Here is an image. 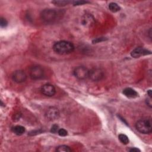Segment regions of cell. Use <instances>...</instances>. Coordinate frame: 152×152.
Segmentation results:
<instances>
[{
    "label": "cell",
    "mask_w": 152,
    "mask_h": 152,
    "mask_svg": "<svg viewBox=\"0 0 152 152\" xmlns=\"http://www.w3.org/2000/svg\"><path fill=\"white\" fill-rule=\"evenodd\" d=\"M53 49L58 54L66 55L74 51V46L70 42L61 40L56 42L53 46Z\"/></svg>",
    "instance_id": "6da1fadb"
},
{
    "label": "cell",
    "mask_w": 152,
    "mask_h": 152,
    "mask_svg": "<svg viewBox=\"0 0 152 152\" xmlns=\"http://www.w3.org/2000/svg\"><path fill=\"white\" fill-rule=\"evenodd\" d=\"M136 128L142 134H150L152 131L151 121L149 119H143L138 121L136 124Z\"/></svg>",
    "instance_id": "7a4b0ae2"
},
{
    "label": "cell",
    "mask_w": 152,
    "mask_h": 152,
    "mask_svg": "<svg viewBox=\"0 0 152 152\" xmlns=\"http://www.w3.org/2000/svg\"><path fill=\"white\" fill-rule=\"evenodd\" d=\"M41 19L46 23H52L58 17V13L53 9H45L40 13Z\"/></svg>",
    "instance_id": "3957f363"
},
{
    "label": "cell",
    "mask_w": 152,
    "mask_h": 152,
    "mask_svg": "<svg viewBox=\"0 0 152 152\" xmlns=\"http://www.w3.org/2000/svg\"><path fill=\"white\" fill-rule=\"evenodd\" d=\"M30 77L32 80H40L44 77V70L40 66L35 65L32 67L29 71Z\"/></svg>",
    "instance_id": "277c9868"
},
{
    "label": "cell",
    "mask_w": 152,
    "mask_h": 152,
    "mask_svg": "<svg viewBox=\"0 0 152 152\" xmlns=\"http://www.w3.org/2000/svg\"><path fill=\"white\" fill-rule=\"evenodd\" d=\"M89 70L83 66H79L74 69V75L79 80H85L89 78Z\"/></svg>",
    "instance_id": "5b68a950"
},
{
    "label": "cell",
    "mask_w": 152,
    "mask_h": 152,
    "mask_svg": "<svg viewBox=\"0 0 152 152\" xmlns=\"http://www.w3.org/2000/svg\"><path fill=\"white\" fill-rule=\"evenodd\" d=\"M104 77V73L100 69H93L89 70V78L93 81H99Z\"/></svg>",
    "instance_id": "8992f818"
},
{
    "label": "cell",
    "mask_w": 152,
    "mask_h": 152,
    "mask_svg": "<svg viewBox=\"0 0 152 152\" xmlns=\"http://www.w3.org/2000/svg\"><path fill=\"white\" fill-rule=\"evenodd\" d=\"M42 93L46 96L52 97L55 95L56 93V90L55 87L50 84H46L42 86L41 87Z\"/></svg>",
    "instance_id": "52a82bcc"
},
{
    "label": "cell",
    "mask_w": 152,
    "mask_h": 152,
    "mask_svg": "<svg viewBox=\"0 0 152 152\" xmlns=\"http://www.w3.org/2000/svg\"><path fill=\"white\" fill-rule=\"evenodd\" d=\"M12 79L15 83H22L26 80L27 75L22 70L15 71L12 75Z\"/></svg>",
    "instance_id": "ba28073f"
},
{
    "label": "cell",
    "mask_w": 152,
    "mask_h": 152,
    "mask_svg": "<svg viewBox=\"0 0 152 152\" xmlns=\"http://www.w3.org/2000/svg\"><path fill=\"white\" fill-rule=\"evenodd\" d=\"M150 54H151L150 51L141 47L136 48V49H134L131 53V56L134 58H140L141 56L150 55Z\"/></svg>",
    "instance_id": "9c48e42d"
},
{
    "label": "cell",
    "mask_w": 152,
    "mask_h": 152,
    "mask_svg": "<svg viewBox=\"0 0 152 152\" xmlns=\"http://www.w3.org/2000/svg\"><path fill=\"white\" fill-rule=\"evenodd\" d=\"M60 112L58 109L55 107H50L48 108L46 112V116L49 120H55L59 117Z\"/></svg>",
    "instance_id": "30bf717a"
},
{
    "label": "cell",
    "mask_w": 152,
    "mask_h": 152,
    "mask_svg": "<svg viewBox=\"0 0 152 152\" xmlns=\"http://www.w3.org/2000/svg\"><path fill=\"white\" fill-rule=\"evenodd\" d=\"M122 93L127 98H136L139 96L138 93L131 88H125L124 89Z\"/></svg>",
    "instance_id": "8fae6325"
},
{
    "label": "cell",
    "mask_w": 152,
    "mask_h": 152,
    "mask_svg": "<svg viewBox=\"0 0 152 152\" xmlns=\"http://www.w3.org/2000/svg\"><path fill=\"white\" fill-rule=\"evenodd\" d=\"M94 19L93 17L90 15H85L84 16L82 20V23L84 26H90L91 24L94 23Z\"/></svg>",
    "instance_id": "7c38bea8"
},
{
    "label": "cell",
    "mask_w": 152,
    "mask_h": 152,
    "mask_svg": "<svg viewBox=\"0 0 152 152\" xmlns=\"http://www.w3.org/2000/svg\"><path fill=\"white\" fill-rule=\"evenodd\" d=\"M13 131L18 136L22 135L25 132V128L24 126L21 125H16L13 128Z\"/></svg>",
    "instance_id": "4fadbf2b"
},
{
    "label": "cell",
    "mask_w": 152,
    "mask_h": 152,
    "mask_svg": "<svg viewBox=\"0 0 152 152\" xmlns=\"http://www.w3.org/2000/svg\"><path fill=\"white\" fill-rule=\"evenodd\" d=\"M109 9L113 13H116L120 10L121 8L116 3H111L109 4Z\"/></svg>",
    "instance_id": "5bb4252c"
},
{
    "label": "cell",
    "mask_w": 152,
    "mask_h": 152,
    "mask_svg": "<svg viewBox=\"0 0 152 152\" xmlns=\"http://www.w3.org/2000/svg\"><path fill=\"white\" fill-rule=\"evenodd\" d=\"M56 151H59V152H69L71 151V149L68 146L61 145V146H58L56 148Z\"/></svg>",
    "instance_id": "9a60e30c"
},
{
    "label": "cell",
    "mask_w": 152,
    "mask_h": 152,
    "mask_svg": "<svg viewBox=\"0 0 152 152\" xmlns=\"http://www.w3.org/2000/svg\"><path fill=\"white\" fill-rule=\"evenodd\" d=\"M118 139H119L120 141L124 145H127L129 143V139L128 137L125 134H121L118 136Z\"/></svg>",
    "instance_id": "2e32d148"
},
{
    "label": "cell",
    "mask_w": 152,
    "mask_h": 152,
    "mask_svg": "<svg viewBox=\"0 0 152 152\" xmlns=\"http://www.w3.org/2000/svg\"><path fill=\"white\" fill-rule=\"evenodd\" d=\"M71 3H72L71 1H54L52 2V3H53L54 4L58 7L65 6Z\"/></svg>",
    "instance_id": "e0dca14e"
},
{
    "label": "cell",
    "mask_w": 152,
    "mask_h": 152,
    "mask_svg": "<svg viewBox=\"0 0 152 152\" xmlns=\"http://www.w3.org/2000/svg\"><path fill=\"white\" fill-rule=\"evenodd\" d=\"M58 134H59V136L61 137H65L67 136L68 132H67V131L65 129L61 128V129H59L58 131Z\"/></svg>",
    "instance_id": "ac0fdd59"
},
{
    "label": "cell",
    "mask_w": 152,
    "mask_h": 152,
    "mask_svg": "<svg viewBox=\"0 0 152 152\" xmlns=\"http://www.w3.org/2000/svg\"><path fill=\"white\" fill-rule=\"evenodd\" d=\"M7 24H8L7 21L5 19L1 17V19H0V26H1V27L5 28L7 26Z\"/></svg>",
    "instance_id": "d6986e66"
},
{
    "label": "cell",
    "mask_w": 152,
    "mask_h": 152,
    "mask_svg": "<svg viewBox=\"0 0 152 152\" xmlns=\"http://www.w3.org/2000/svg\"><path fill=\"white\" fill-rule=\"evenodd\" d=\"M71 3H73L74 5H83L84 4L89 3V2L84 1H73Z\"/></svg>",
    "instance_id": "ffe728a7"
},
{
    "label": "cell",
    "mask_w": 152,
    "mask_h": 152,
    "mask_svg": "<svg viewBox=\"0 0 152 152\" xmlns=\"http://www.w3.org/2000/svg\"><path fill=\"white\" fill-rule=\"evenodd\" d=\"M58 130H59L58 125H52V126L51 127V130H50V132H52V133H56V132H58Z\"/></svg>",
    "instance_id": "44dd1931"
},
{
    "label": "cell",
    "mask_w": 152,
    "mask_h": 152,
    "mask_svg": "<svg viewBox=\"0 0 152 152\" xmlns=\"http://www.w3.org/2000/svg\"><path fill=\"white\" fill-rule=\"evenodd\" d=\"M151 98L150 99H146V104L150 107V108H151V100H150Z\"/></svg>",
    "instance_id": "7402d4cb"
},
{
    "label": "cell",
    "mask_w": 152,
    "mask_h": 152,
    "mask_svg": "<svg viewBox=\"0 0 152 152\" xmlns=\"http://www.w3.org/2000/svg\"><path fill=\"white\" fill-rule=\"evenodd\" d=\"M130 151H131V152H134V151H140V150H139V149H137V148H132L130 150Z\"/></svg>",
    "instance_id": "603a6c76"
},
{
    "label": "cell",
    "mask_w": 152,
    "mask_h": 152,
    "mask_svg": "<svg viewBox=\"0 0 152 152\" xmlns=\"http://www.w3.org/2000/svg\"><path fill=\"white\" fill-rule=\"evenodd\" d=\"M147 94L149 95L150 98H151V90H149L148 91H147Z\"/></svg>",
    "instance_id": "cb8c5ba5"
}]
</instances>
